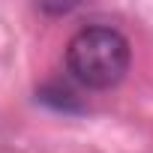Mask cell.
Instances as JSON below:
<instances>
[{
	"label": "cell",
	"mask_w": 153,
	"mask_h": 153,
	"mask_svg": "<svg viewBox=\"0 0 153 153\" xmlns=\"http://www.w3.org/2000/svg\"><path fill=\"white\" fill-rule=\"evenodd\" d=\"M129 42L114 27H81L66 45V66L75 81L90 90H108L129 72Z\"/></svg>",
	"instance_id": "cell-1"
}]
</instances>
